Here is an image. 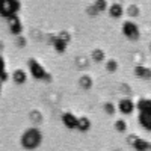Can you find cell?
<instances>
[{
    "mask_svg": "<svg viewBox=\"0 0 151 151\" xmlns=\"http://www.w3.org/2000/svg\"><path fill=\"white\" fill-rule=\"evenodd\" d=\"M41 141H42V133L35 127L27 129L21 136V145L26 150H33L36 147H40Z\"/></svg>",
    "mask_w": 151,
    "mask_h": 151,
    "instance_id": "6da1fadb",
    "label": "cell"
},
{
    "mask_svg": "<svg viewBox=\"0 0 151 151\" xmlns=\"http://www.w3.org/2000/svg\"><path fill=\"white\" fill-rule=\"evenodd\" d=\"M20 8H21L20 0H0V12H2V17L5 18L17 15Z\"/></svg>",
    "mask_w": 151,
    "mask_h": 151,
    "instance_id": "7a4b0ae2",
    "label": "cell"
},
{
    "mask_svg": "<svg viewBox=\"0 0 151 151\" xmlns=\"http://www.w3.org/2000/svg\"><path fill=\"white\" fill-rule=\"evenodd\" d=\"M27 65H29V70H30V74L33 76L35 79H38V80H45V77H47V71H45V68L38 62L36 59H33V58H30L29 59V62H27Z\"/></svg>",
    "mask_w": 151,
    "mask_h": 151,
    "instance_id": "3957f363",
    "label": "cell"
},
{
    "mask_svg": "<svg viewBox=\"0 0 151 151\" xmlns=\"http://www.w3.org/2000/svg\"><path fill=\"white\" fill-rule=\"evenodd\" d=\"M122 33H124V36H127L129 40H133V41L141 36L139 27H137V24L133 23V21H124L122 23Z\"/></svg>",
    "mask_w": 151,
    "mask_h": 151,
    "instance_id": "277c9868",
    "label": "cell"
},
{
    "mask_svg": "<svg viewBox=\"0 0 151 151\" xmlns=\"http://www.w3.org/2000/svg\"><path fill=\"white\" fill-rule=\"evenodd\" d=\"M127 142L134 148V150H139V151H145V150H151V142L142 139V137L136 136V134H130L127 136Z\"/></svg>",
    "mask_w": 151,
    "mask_h": 151,
    "instance_id": "5b68a950",
    "label": "cell"
},
{
    "mask_svg": "<svg viewBox=\"0 0 151 151\" xmlns=\"http://www.w3.org/2000/svg\"><path fill=\"white\" fill-rule=\"evenodd\" d=\"M8 26H9V32H11L12 35H17V36L21 35L23 24H21V20L18 18V15L9 17V18H8Z\"/></svg>",
    "mask_w": 151,
    "mask_h": 151,
    "instance_id": "8992f818",
    "label": "cell"
},
{
    "mask_svg": "<svg viewBox=\"0 0 151 151\" xmlns=\"http://www.w3.org/2000/svg\"><path fill=\"white\" fill-rule=\"evenodd\" d=\"M62 122H64V125L67 129H77V122H79V118L73 115L71 112H65L62 113Z\"/></svg>",
    "mask_w": 151,
    "mask_h": 151,
    "instance_id": "52a82bcc",
    "label": "cell"
},
{
    "mask_svg": "<svg viewBox=\"0 0 151 151\" xmlns=\"http://www.w3.org/2000/svg\"><path fill=\"white\" fill-rule=\"evenodd\" d=\"M137 121H139V124L145 130L151 132V109L139 112V118H137Z\"/></svg>",
    "mask_w": 151,
    "mask_h": 151,
    "instance_id": "ba28073f",
    "label": "cell"
},
{
    "mask_svg": "<svg viewBox=\"0 0 151 151\" xmlns=\"http://www.w3.org/2000/svg\"><path fill=\"white\" fill-rule=\"evenodd\" d=\"M118 109H119L121 113H124V115H129V113H132L133 109H134V103L130 98H122L118 103Z\"/></svg>",
    "mask_w": 151,
    "mask_h": 151,
    "instance_id": "9c48e42d",
    "label": "cell"
},
{
    "mask_svg": "<svg viewBox=\"0 0 151 151\" xmlns=\"http://www.w3.org/2000/svg\"><path fill=\"white\" fill-rule=\"evenodd\" d=\"M52 42H53V47H55V50H56L58 53H64L65 48H67V44H68V41L64 40V38H62L60 35L55 36Z\"/></svg>",
    "mask_w": 151,
    "mask_h": 151,
    "instance_id": "30bf717a",
    "label": "cell"
},
{
    "mask_svg": "<svg viewBox=\"0 0 151 151\" xmlns=\"http://www.w3.org/2000/svg\"><path fill=\"white\" fill-rule=\"evenodd\" d=\"M134 74L141 79H151V70L142 65H136L134 67Z\"/></svg>",
    "mask_w": 151,
    "mask_h": 151,
    "instance_id": "8fae6325",
    "label": "cell"
},
{
    "mask_svg": "<svg viewBox=\"0 0 151 151\" xmlns=\"http://www.w3.org/2000/svg\"><path fill=\"white\" fill-rule=\"evenodd\" d=\"M109 14H110V17H113V18H119V17L124 14V8H122V5H119V3H113V5L109 8Z\"/></svg>",
    "mask_w": 151,
    "mask_h": 151,
    "instance_id": "7c38bea8",
    "label": "cell"
},
{
    "mask_svg": "<svg viewBox=\"0 0 151 151\" xmlns=\"http://www.w3.org/2000/svg\"><path fill=\"white\" fill-rule=\"evenodd\" d=\"M12 79H14V82H15V83L23 85L24 82L27 80V76H26V73H24L23 70H15V71H14V74H12Z\"/></svg>",
    "mask_w": 151,
    "mask_h": 151,
    "instance_id": "4fadbf2b",
    "label": "cell"
},
{
    "mask_svg": "<svg viewBox=\"0 0 151 151\" xmlns=\"http://www.w3.org/2000/svg\"><path fill=\"white\" fill-rule=\"evenodd\" d=\"M77 129L80 132H88L91 129V121L88 116H80L79 118V122H77Z\"/></svg>",
    "mask_w": 151,
    "mask_h": 151,
    "instance_id": "5bb4252c",
    "label": "cell"
},
{
    "mask_svg": "<svg viewBox=\"0 0 151 151\" xmlns=\"http://www.w3.org/2000/svg\"><path fill=\"white\" fill-rule=\"evenodd\" d=\"M79 85L80 88H83V89H91L92 88V79H91V76H82V77L79 79Z\"/></svg>",
    "mask_w": 151,
    "mask_h": 151,
    "instance_id": "9a60e30c",
    "label": "cell"
},
{
    "mask_svg": "<svg viewBox=\"0 0 151 151\" xmlns=\"http://www.w3.org/2000/svg\"><path fill=\"white\" fill-rule=\"evenodd\" d=\"M136 107L139 109V112L147 110V109H151V98H141L139 101H137Z\"/></svg>",
    "mask_w": 151,
    "mask_h": 151,
    "instance_id": "2e32d148",
    "label": "cell"
},
{
    "mask_svg": "<svg viewBox=\"0 0 151 151\" xmlns=\"http://www.w3.org/2000/svg\"><path fill=\"white\" fill-rule=\"evenodd\" d=\"M91 58L95 62H101V60H104V52L101 48H94L92 53H91Z\"/></svg>",
    "mask_w": 151,
    "mask_h": 151,
    "instance_id": "e0dca14e",
    "label": "cell"
},
{
    "mask_svg": "<svg viewBox=\"0 0 151 151\" xmlns=\"http://www.w3.org/2000/svg\"><path fill=\"white\" fill-rule=\"evenodd\" d=\"M106 70H107L109 73H115V71L118 70V62H116L115 59H109V60L106 62Z\"/></svg>",
    "mask_w": 151,
    "mask_h": 151,
    "instance_id": "ac0fdd59",
    "label": "cell"
},
{
    "mask_svg": "<svg viewBox=\"0 0 151 151\" xmlns=\"http://www.w3.org/2000/svg\"><path fill=\"white\" fill-rule=\"evenodd\" d=\"M0 67H2V71H0V80H2V83H5L8 80V73L5 70V59L0 58Z\"/></svg>",
    "mask_w": 151,
    "mask_h": 151,
    "instance_id": "d6986e66",
    "label": "cell"
},
{
    "mask_svg": "<svg viewBox=\"0 0 151 151\" xmlns=\"http://www.w3.org/2000/svg\"><path fill=\"white\" fill-rule=\"evenodd\" d=\"M94 6L97 8L98 12H103V11H106V8H107V2H106V0H95Z\"/></svg>",
    "mask_w": 151,
    "mask_h": 151,
    "instance_id": "ffe728a7",
    "label": "cell"
},
{
    "mask_svg": "<svg viewBox=\"0 0 151 151\" xmlns=\"http://www.w3.org/2000/svg\"><path fill=\"white\" fill-rule=\"evenodd\" d=\"M115 129L118 132H125L127 130V122H125L124 119H116L115 121Z\"/></svg>",
    "mask_w": 151,
    "mask_h": 151,
    "instance_id": "44dd1931",
    "label": "cell"
},
{
    "mask_svg": "<svg viewBox=\"0 0 151 151\" xmlns=\"http://www.w3.org/2000/svg\"><path fill=\"white\" fill-rule=\"evenodd\" d=\"M104 110L109 113V115H113V113H115V104L113 103H104Z\"/></svg>",
    "mask_w": 151,
    "mask_h": 151,
    "instance_id": "7402d4cb",
    "label": "cell"
},
{
    "mask_svg": "<svg viewBox=\"0 0 151 151\" xmlns=\"http://www.w3.org/2000/svg\"><path fill=\"white\" fill-rule=\"evenodd\" d=\"M129 12H127V14L129 15H132V17H136L137 14H139V8H137V6H129V9H127Z\"/></svg>",
    "mask_w": 151,
    "mask_h": 151,
    "instance_id": "603a6c76",
    "label": "cell"
},
{
    "mask_svg": "<svg viewBox=\"0 0 151 151\" xmlns=\"http://www.w3.org/2000/svg\"><path fill=\"white\" fill-rule=\"evenodd\" d=\"M30 118L35 119L33 122H41V121H42V115H41L40 112H32V113H30Z\"/></svg>",
    "mask_w": 151,
    "mask_h": 151,
    "instance_id": "cb8c5ba5",
    "label": "cell"
},
{
    "mask_svg": "<svg viewBox=\"0 0 151 151\" xmlns=\"http://www.w3.org/2000/svg\"><path fill=\"white\" fill-rule=\"evenodd\" d=\"M88 14H89V15H97V14H98V11H97V8L92 5V6L88 8Z\"/></svg>",
    "mask_w": 151,
    "mask_h": 151,
    "instance_id": "d4e9b609",
    "label": "cell"
},
{
    "mask_svg": "<svg viewBox=\"0 0 151 151\" xmlns=\"http://www.w3.org/2000/svg\"><path fill=\"white\" fill-rule=\"evenodd\" d=\"M17 44H18V47H24L26 45V40H24V36H18V40H17Z\"/></svg>",
    "mask_w": 151,
    "mask_h": 151,
    "instance_id": "484cf974",
    "label": "cell"
}]
</instances>
